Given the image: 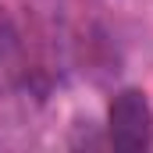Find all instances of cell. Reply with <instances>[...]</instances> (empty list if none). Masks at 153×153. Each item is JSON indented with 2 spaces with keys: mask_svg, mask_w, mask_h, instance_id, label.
<instances>
[{
  "mask_svg": "<svg viewBox=\"0 0 153 153\" xmlns=\"http://www.w3.org/2000/svg\"><path fill=\"white\" fill-rule=\"evenodd\" d=\"M107 132L111 143L125 153H139L153 139V107L143 89H121L107 111Z\"/></svg>",
  "mask_w": 153,
  "mask_h": 153,
  "instance_id": "obj_1",
  "label": "cell"
}]
</instances>
